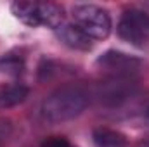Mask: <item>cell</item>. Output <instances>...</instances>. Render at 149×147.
<instances>
[{"label": "cell", "instance_id": "6da1fadb", "mask_svg": "<svg viewBox=\"0 0 149 147\" xmlns=\"http://www.w3.org/2000/svg\"><path fill=\"white\" fill-rule=\"evenodd\" d=\"M90 94L80 85H64L49 94L40 107V114L47 123H64L87 109Z\"/></svg>", "mask_w": 149, "mask_h": 147}, {"label": "cell", "instance_id": "7a4b0ae2", "mask_svg": "<svg viewBox=\"0 0 149 147\" xmlns=\"http://www.w3.org/2000/svg\"><path fill=\"white\" fill-rule=\"evenodd\" d=\"M74 24L92 40H104L111 33V17L106 9L94 3H78L73 7Z\"/></svg>", "mask_w": 149, "mask_h": 147}, {"label": "cell", "instance_id": "3957f363", "mask_svg": "<svg viewBox=\"0 0 149 147\" xmlns=\"http://www.w3.org/2000/svg\"><path fill=\"white\" fill-rule=\"evenodd\" d=\"M118 35L134 47H149V14L139 9H128L118 21Z\"/></svg>", "mask_w": 149, "mask_h": 147}, {"label": "cell", "instance_id": "277c9868", "mask_svg": "<svg viewBox=\"0 0 149 147\" xmlns=\"http://www.w3.org/2000/svg\"><path fill=\"white\" fill-rule=\"evenodd\" d=\"M137 92V81L135 78H125V76H108L106 81L99 83L95 87L94 97L108 106V107H116L130 101Z\"/></svg>", "mask_w": 149, "mask_h": 147}, {"label": "cell", "instance_id": "5b68a950", "mask_svg": "<svg viewBox=\"0 0 149 147\" xmlns=\"http://www.w3.org/2000/svg\"><path fill=\"white\" fill-rule=\"evenodd\" d=\"M97 66L108 73V76H125V78H135L139 69L142 68V61L137 57H132L125 52L108 50L97 59Z\"/></svg>", "mask_w": 149, "mask_h": 147}, {"label": "cell", "instance_id": "8992f818", "mask_svg": "<svg viewBox=\"0 0 149 147\" xmlns=\"http://www.w3.org/2000/svg\"><path fill=\"white\" fill-rule=\"evenodd\" d=\"M56 33H57V38L66 47H70L73 50H83V52H87L94 45V40L90 37H87L76 24H66L64 23L61 28L56 30Z\"/></svg>", "mask_w": 149, "mask_h": 147}, {"label": "cell", "instance_id": "52a82bcc", "mask_svg": "<svg viewBox=\"0 0 149 147\" xmlns=\"http://www.w3.org/2000/svg\"><path fill=\"white\" fill-rule=\"evenodd\" d=\"M30 95V88L23 83H2L0 85V109H10L23 104Z\"/></svg>", "mask_w": 149, "mask_h": 147}, {"label": "cell", "instance_id": "ba28073f", "mask_svg": "<svg viewBox=\"0 0 149 147\" xmlns=\"http://www.w3.org/2000/svg\"><path fill=\"white\" fill-rule=\"evenodd\" d=\"M38 10H40V26L57 30L64 24V10L59 3L38 2Z\"/></svg>", "mask_w": 149, "mask_h": 147}, {"label": "cell", "instance_id": "9c48e42d", "mask_svg": "<svg viewBox=\"0 0 149 147\" xmlns=\"http://www.w3.org/2000/svg\"><path fill=\"white\" fill-rule=\"evenodd\" d=\"M10 12L16 19H19L23 24L37 28L40 26V10L38 2H14L10 3Z\"/></svg>", "mask_w": 149, "mask_h": 147}, {"label": "cell", "instance_id": "30bf717a", "mask_svg": "<svg viewBox=\"0 0 149 147\" xmlns=\"http://www.w3.org/2000/svg\"><path fill=\"white\" fill-rule=\"evenodd\" d=\"M92 139L95 147H128L127 137L111 128H95Z\"/></svg>", "mask_w": 149, "mask_h": 147}, {"label": "cell", "instance_id": "8fae6325", "mask_svg": "<svg viewBox=\"0 0 149 147\" xmlns=\"http://www.w3.org/2000/svg\"><path fill=\"white\" fill-rule=\"evenodd\" d=\"M42 147H76L73 142H70L66 137H47L43 142H42Z\"/></svg>", "mask_w": 149, "mask_h": 147}, {"label": "cell", "instance_id": "7c38bea8", "mask_svg": "<svg viewBox=\"0 0 149 147\" xmlns=\"http://www.w3.org/2000/svg\"><path fill=\"white\" fill-rule=\"evenodd\" d=\"M12 132V125L7 119H0V147H3V144L7 142V139L10 137Z\"/></svg>", "mask_w": 149, "mask_h": 147}, {"label": "cell", "instance_id": "4fadbf2b", "mask_svg": "<svg viewBox=\"0 0 149 147\" xmlns=\"http://www.w3.org/2000/svg\"><path fill=\"white\" fill-rule=\"evenodd\" d=\"M146 119H148V123H149V107H148V111H146Z\"/></svg>", "mask_w": 149, "mask_h": 147}, {"label": "cell", "instance_id": "5bb4252c", "mask_svg": "<svg viewBox=\"0 0 149 147\" xmlns=\"http://www.w3.org/2000/svg\"><path fill=\"white\" fill-rule=\"evenodd\" d=\"M141 147H149V142H146V144H142Z\"/></svg>", "mask_w": 149, "mask_h": 147}]
</instances>
